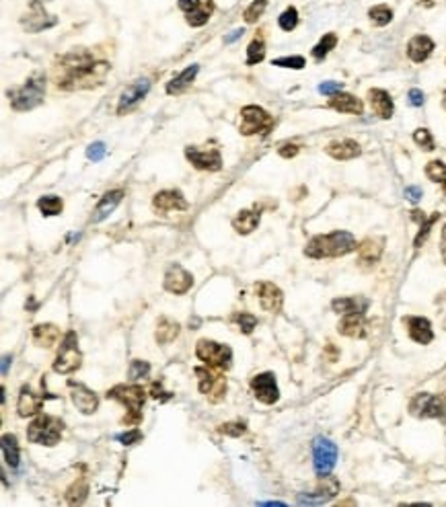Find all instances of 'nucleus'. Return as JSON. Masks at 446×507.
<instances>
[{
	"label": "nucleus",
	"mask_w": 446,
	"mask_h": 507,
	"mask_svg": "<svg viewBox=\"0 0 446 507\" xmlns=\"http://www.w3.org/2000/svg\"><path fill=\"white\" fill-rule=\"evenodd\" d=\"M109 72V64L95 62L89 52L79 50L60 60L56 66V85L64 90H79L90 88L103 83Z\"/></svg>",
	"instance_id": "f257e3e1"
},
{
	"label": "nucleus",
	"mask_w": 446,
	"mask_h": 507,
	"mask_svg": "<svg viewBox=\"0 0 446 507\" xmlns=\"http://www.w3.org/2000/svg\"><path fill=\"white\" fill-rule=\"evenodd\" d=\"M356 251V238L346 230H335L329 234H317L309 241L304 255L311 259H329V257H344Z\"/></svg>",
	"instance_id": "f03ea898"
},
{
	"label": "nucleus",
	"mask_w": 446,
	"mask_h": 507,
	"mask_svg": "<svg viewBox=\"0 0 446 507\" xmlns=\"http://www.w3.org/2000/svg\"><path fill=\"white\" fill-rule=\"evenodd\" d=\"M43 97H46V76L43 74H35L23 86L8 90L11 107L15 111H31V109H35L37 105L43 103Z\"/></svg>",
	"instance_id": "7ed1b4c3"
},
{
	"label": "nucleus",
	"mask_w": 446,
	"mask_h": 507,
	"mask_svg": "<svg viewBox=\"0 0 446 507\" xmlns=\"http://www.w3.org/2000/svg\"><path fill=\"white\" fill-rule=\"evenodd\" d=\"M109 398L114 400H119L126 409H128V415L121 419L123 425H138L142 421V405L147 400V393L142 386L138 384H119V386H114L109 393H107Z\"/></svg>",
	"instance_id": "20e7f679"
},
{
	"label": "nucleus",
	"mask_w": 446,
	"mask_h": 507,
	"mask_svg": "<svg viewBox=\"0 0 446 507\" xmlns=\"http://www.w3.org/2000/svg\"><path fill=\"white\" fill-rule=\"evenodd\" d=\"M62 429H64V423L60 421L58 417L39 415L27 427V440L31 444H39V446H56L62 438Z\"/></svg>",
	"instance_id": "39448f33"
},
{
	"label": "nucleus",
	"mask_w": 446,
	"mask_h": 507,
	"mask_svg": "<svg viewBox=\"0 0 446 507\" xmlns=\"http://www.w3.org/2000/svg\"><path fill=\"white\" fill-rule=\"evenodd\" d=\"M196 356L206 364V366L214 367V370H229L233 364V349L224 343L218 341H210V339H202L196 345Z\"/></svg>",
	"instance_id": "423d86ee"
},
{
	"label": "nucleus",
	"mask_w": 446,
	"mask_h": 507,
	"mask_svg": "<svg viewBox=\"0 0 446 507\" xmlns=\"http://www.w3.org/2000/svg\"><path fill=\"white\" fill-rule=\"evenodd\" d=\"M198 376V388L200 393L208 398L210 403H220L227 396V378L220 374L222 370L214 367H196L194 370Z\"/></svg>",
	"instance_id": "0eeeda50"
},
{
	"label": "nucleus",
	"mask_w": 446,
	"mask_h": 507,
	"mask_svg": "<svg viewBox=\"0 0 446 507\" xmlns=\"http://www.w3.org/2000/svg\"><path fill=\"white\" fill-rule=\"evenodd\" d=\"M83 364V353L79 349V339L74 331H68L66 337L62 339L56 362H54V372L58 374H72Z\"/></svg>",
	"instance_id": "6e6552de"
},
{
	"label": "nucleus",
	"mask_w": 446,
	"mask_h": 507,
	"mask_svg": "<svg viewBox=\"0 0 446 507\" xmlns=\"http://www.w3.org/2000/svg\"><path fill=\"white\" fill-rule=\"evenodd\" d=\"M273 128V119L266 109L257 105H247L241 109V123L238 130L243 136H253V134H269Z\"/></svg>",
	"instance_id": "1a4fd4ad"
},
{
	"label": "nucleus",
	"mask_w": 446,
	"mask_h": 507,
	"mask_svg": "<svg viewBox=\"0 0 446 507\" xmlns=\"http://www.w3.org/2000/svg\"><path fill=\"white\" fill-rule=\"evenodd\" d=\"M337 462V446L327 440V438H317L313 442V464H315V473L319 477H327L331 475L333 466Z\"/></svg>",
	"instance_id": "9d476101"
},
{
	"label": "nucleus",
	"mask_w": 446,
	"mask_h": 507,
	"mask_svg": "<svg viewBox=\"0 0 446 507\" xmlns=\"http://www.w3.org/2000/svg\"><path fill=\"white\" fill-rule=\"evenodd\" d=\"M445 400L440 396L428 395V393H419L410 403V413L419 419H438V417H445Z\"/></svg>",
	"instance_id": "9b49d317"
},
{
	"label": "nucleus",
	"mask_w": 446,
	"mask_h": 507,
	"mask_svg": "<svg viewBox=\"0 0 446 507\" xmlns=\"http://www.w3.org/2000/svg\"><path fill=\"white\" fill-rule=\"evenodd\" d=\"M179 8L191 27H204L214 13V0H179Z\"/></svg>",
	"instance_id": "f8f14e48"
},
{
	"label": "nucleus",
	"mask_w": 446,
	"mask_h": 507,
	"mask_svg": "<svg viewBox=\"0 0 446 507\" xmlns=\"http://www.w3.org/2000/svg\"><path fill=\"white\" fill-rule=\"evenodd\" d=\"M185 158L200 170H220L222 167V156L216 148L210 150H200L196 146L185 148Z\"/></svg>",
	"instance_id": "ddd939ff"
},
{
	"label": "nucleus",
	"mask_w": 446,
	"mask_h": 507,
	"mask_svg": "<svg viewBox=\"0 0 446 507\" xmlns=\"http://www.w3.org/2000/svg\"><path fill=\"white\" fill-rule=\"evenodd\" d=\"M251 391L253 396L264 403V405H273L278 398H280V391H278V384H276V376L271 372H264L259 376H255L251 380Z\"/></svg>",
	"instance_id": "4468645a"
},
{
	"label": "nucleus",
	"mask_w": 446,
	"mask_h": 507,
	"mask_svg": "<svg viewBox=\"0 0 446 507\" xmlns=\"http://www.w3.org/2000/svg\"><path fill=\"white\" fill-rule=\"evenodd\" d=\"M68 388H70V398L74 403V407L83 413V415H93L99 407V396L95 395L90 388H87L81 382L68 380Z\"/></svg>",
	"instance_id": "2eb2a0df"
},
{
	"label": "nucleus",
	"mask_w": 446,
	"mask_h": 507,
	"mask_svg": "<svg viewBox=\"0 0 446 507\" xmlns=\"http://www.w3.org/2000/svg\"><path fill=\"white\" fill-rule=\"evenodd\" d=\"M58 19L46 13V0H33L27 19H23V25L29 33H39L43 29L54 27Z\"/></svg>",
	"instance_id": "dca6fc26"
},
{
	"label": "nucleus",
	"mask_w": 446,
	"mask_h": 507,
	"mask_svg": "<svg viewBox=\"0 0 446 507\" xmlns=\"http://www.w3.org/2000/svg\"><path fill=\"white\" fill-rule=\"evenodd\" d=\"M150 90V81L149 79H140V81H134L130 86H126V90L121 93L118 103V113L123 115V113L132 111Z\"/></svg>",
	"instance_id": "f3484780"
},
{
	"label": "nucleus",
	"mask_w": 446,
	"mask_h": 507,
	"mask_svg": "<svg viewBox=\"0 0 446 507\" xmlns=\"http://www.w3.org/2000/svg\"><path fill=\"white\" fill-rule=\"evenodd\" d=\"M255 294L259 298V304L266 312H280L284 304V294L282 290L271 282L255 283Z\"/></svg>",
	"instance_id": "a211bd4d"
},
{
	"label": "nucleus",
	"mask_w": 446,
	"mask_h": 507,
	"mask_svg": "<svg viewBox=\"0 0 446 507\" xmlns=\"http://www.w3.org/2000/svg\"><path fill=\"white\" fill-rule=\"evenodd\" d=\"M194 285V276L189 271H185L181 265H171L165 273V290L181 296V294H187L189 288Z\"/></svg>",
	"instance_id": "6ab92c4d"
},
{
	"label": "nucleus",
	"mask_w": 446,
	"mask_h": 507,
	"mask_svg": "<svg viewBox=\"0 0 446 507\" xmlns=\"http://www.w3.org/2000/svg\"><path fill=\"white\" fill-rule=\"evenodd\" d=\"M46 398H56V396L35 395L29 386H23V388H21V395H19V400H17V411H19V415H21V417H31V415L39 413Z\"/></svg>",
	"instance_id": "aec40b11"
},
{
	"label": "nucleus",
	"mask_w": 446,
	"mask_h": 507,
	"mask_svg": "<svg viewBox=\"0 0 446 507\" xmlns=\"http://www.w3.org/2000/svg\"><path fill=\"white\" fill-rule=\"evenodd\" d=\"M403 323L407 325V333L410 337L414 339L416 343L419 345H428L432 339H434V333H432V323L424 316H405Z\"/></svg>",
	"instance_id": "412c9836"
},
{
	"label": "nucleus",
	"mask_w": 446,
	"mask_h": 507,
	"mask_svg": "<svg viewBox=\"0 0 446 507\" xmlns=\"http://www.w3.org/2000/svg\"><path fill=\"white\" fill-rule=\"evenodd\" d=\"M154 210L158 212H173V210H187V201L183 198V194L177 189H167L156 194L152 199Z\"/></svg>",
	"instance_id": "4be33fe9"
},
{
	"label": "nucleus",
	"mask_w": 446,
	"mask_h": 507,
	"mask_svg": "<svg viewBox=\"0 0 446 507\" xmlns=\"http://www.w3.org/2000/svg\"><path fill=\"white\" fill-rule=\"evenodd\" d=\"M368 101H370V107H372V111L377 113L379 117H383V119H388V117H393V99H391V95H388L387 90H383V88H370L368 90Z\"/></svg>",
	"instance_id": "5701e85b"
},
{
	"label": "nucleus",
	"mask_w": 446,
	"mask_h": 507,
	"mask_svg": "<svg viewBox=\"0 0 446 507\" xmlns=\"http://www.w3.org/2000/svg\"><path fill=\"white\" fill-rule=\"evenodd\" d=\"M366 329V320H364V312H350V314H344L337 331L346 337H364V331Z\"/></svg>",
	"instance_id": "b1692460"
},
{
	"label": "nucleus",
	"mask_w": 446,
	"mask_h": 507,
	"mask_svg": "<svg viewBox=\"0 0 446 507\" xmlns=\"http://www.w3.org/2000/svg\"><path fill=\"white\" fill-rule=\"evenodd\" d=\"M123 198V191L121 189H114V191H107L101 201L97 203L95 212H93V222H103L116 208L119 205V201Z\"/></svg>",
	"instance_id": "393cba45"
},
{
	"label": "nucleus",
	"mask_w": 446,
	"mask_h": 507,
	"mask_svg": "<svg viewBox=\"0 0 446 507\" xmlns=\"http://www.w3.org/2000/svg\"><path fill=\"white\" fill-rule=\"evenodd\" d=\"M329 107L339 113H354V115H362V111H364L362 101L358 97H354V95H348V93L333 95L331 101H329Z\"/></svg>",
	"instance_id": "a878e982"
},
{
	"label": "nucleus",
	"mask_w": 446,
	"mask_h": 507,
	"mask_svg": "<svg viewBox=\"0 0 446 507\" xmlns=\"http://www.w3.org/2000/svg\"><path fill=\"white\" fill-rule=\"evenodd\" d=\"M432 50H434V41L428 37V35H416L410 43H407V56L412 62H424V60H428L430 54H432Z\"/></svg>",
	"instance_id": "bb28decb"
},
{
	"label": "nucleus",
	"mask_w": 446,
	"mask_h": 507,
	"mask_svg": "<svg viewBox=\"0 0 446 507\" xmlns=\"http://www.w3.org/2000/svg\"><path fill=\"white\" fill-rule=\"evenodd\" d=\"M360 144L354 140H339V142H331L327 146V154L333 156L335 161H352L360 156Z\"/></svg>",
	"instance_id": "cd10ccee"
},
{
	"label": "nucleus",
	"mask_w": 446,
	"mask_h": 507,
	"mask_svg": "<svg viewBox=\"0 0 446 507\" xmlns=\"http://www.w3.org/2000/svg\"><path fill=\"white\" fill-rule=\"evenodd\" d=\"M383 238H366L360 247H358V253H360V261L366 263V265H372L381 259L383 255Z\"/></svg>",
	"instance_id": "c85d7f7f"
},
{
	"label": "nucleus",
	"mask_w": 446,
	"mask_h": 507,
	"mask_svg": "<svg viewBox=\"0 0 446 507\" xmlns=\"http://www.w3.org/2000/svg\"><path fill=\"white\" fill-rule=\"evenodd\" d=\"M58 339H60V331L58 327H54V325H37V327L33 329V341H35L39 347L50 349V347L56 345Z\"/></svg>",
	"instance_id": "c756f323"
},
{
	"label": "nucleus",
	"mask_w": 446,
	"mask_h": 507,
	"mask_svg": "<svg viewBox=\"0 0 446 507\" xmlns=\"http://www.w3.org/2000/svg\"><path fill=\"white\" fill-rule=\"evenodd\" d=\"M198 70H200V66L198 64H191L189 68H185L183 72H179L177 76L167 85V93L169 95H177L181 90H185L187 86L194 83V79H196V74H198Z\"/></svg>",
	"instance_id": "7c9ffc66"
},
{
	"label": "nucleus",
	"mask_w": 446,
	"mask_h": 507,
	"mask_svg": "<svg viewBox=\"0 0 446 507\" xmlns=\"http://www.w3.org/2000/svg\"><path fill=\"white\" fill-rule=\"evenodd\" d=\"M179 335V323L171 320V318H161L158 320V327H156V333H154V339L158 345H167L171 341H175Z\"/></svg>",
	"instance_id": "2f4dec72"
},
{
	"label": "nucleus",
	"mask_w": 446,
	"mask_h": 507,
	"mask_svg": "<svg viewBox=\"0 0 446 507\" xmlns=\"http://www.w3.org/2000/svg\"><path fill=\"white\" fill-rule=\"evenodd\" d=\"M259 224V212H251V210H243L238 212L237 218L233 220V228L237 230L238 234H249L253 232Z\"/></svg>",
	"instance_id": "473e14b6"
},
{
	"label": "nucleus",
	"mask_w": 446,
	"mask_h": 507,
	"mask_svg": "<svg viewBox=\"0 0 446 507\" xmlns=\"http://www.w3.org/2000/svg\"><path fill=\"white\" fill-rule=\"evenodd\" d=\"M331 309L339 314H350V312H364L368 309V300L364 298H335L331 302Z\"/></svg>",
	"instance_id": "72a5a7b5"
},
{
	"label": "nucleus",
	"mask_w": 446,
	"mask_h": 507,
	"mask_svg": "<svg viewBox=\"0 0 446 507\" xmlns=\"http://www.w3.org/2000/svg\"><path fill=\"white\" fill-rule=\"evenodd\" d=\"M2 456H4V462L11 466V468H17L19 466V444H17V438L11 435V433H4L2 435Z\"/></svg>",
	"instance_id": "f704fd0d"
},
{
	"label": "nucleus",
	"mask_w": 446,
	"mask_h": 507,
	"mask_svg": "<svg viewBox=\"0 0 446 507\" xmlns=\"http://www.w3.org/2000/svg\"><path fill=\"white\" fill-rule=\"evenodd\" d=\"M37 208L43 216H58L64 203L58 196H43V198L37 199Z\"/></svg>",
	"instance_id": "c9c22d12"
},
{
	"label": "nucleus",
	"mask_w": 446,
	"mask_h": 507,
	"mask_svg": "<svg viewBox=\"0 0 446 507\" xmlns=\"http://www.w3.org/2000/svg\"><path fill=\"white\" fill-rule=\"evenodd\" d=\"M368 15H370V21L377 25V27H385L391 23V19H393V11L388 8L387 4H377V6H372L370 11H368Z\"/></svg>",
	"instance_id": "e433bc0d"
},
{
	"label": "nucleus",
	"mask_w": 446,
	"mask_h": 507,
	"mask_svg": "<svg viewBox=\"0 0 446 507\" xmlns=\"http://www.w3.org/2000/svg\"><path fill=\"white\" fill-rule=\"evenodd\" d=\"M264 58H266V46H264V41H262V39H253V41L249 43V48H247V64H249V66H255V64H259Z\"/></svg>",
	"instance_id": "4c0bfd02"
},
{
	"label": "nucleus",
	"mask_w": 446,
	"mask_h": 507,
	"mask_svg": "<svg viewBox=\"0 0 446 507\" xmlns=\"http://www.w3.org/2000/svg\"><path fill=\"white\" fill-rule=\"evenodd\" d=\"M335 43H337V37L333 35V33H327V35H323L321 37V41L313 48V56L315 60H323V58L327 56L329 52L335 48Z\"/></svg>",
	"instance_id": "58836bf2"
},
{
	"label": "nucleus",
	"mask_w": 446,
	"mask_h": 507,
	"mask_svg": "<svg viewBox=\"0 0 446 507\" xmlns=\"http://www.w3.org/2000/svg\"><path fill=\"white\" fill-rule=\"evenodd\" d=\"M266 6H268V0H253L249 6H247V11H245V21L247 23H255L262 15H264V11H266Z\"/></svg>",
	"instance_id": "ea45409f"
},
{
	"label": "nucleus",
	"mask_w": 446,
	"mask_h": 507,
	"mask_svg": "<svg viewBox=\"0 0 446 507\" xmlns=\"http://www.w3.org/2000/svg\"><path fill=\"white\" fill-rule=\"evenodd\" d=\"M426 175H428L430 181L442 183L446 179V165L442 161H432V163H428V167H426Z\"/></svg>",
	"instance_id": "a19ab883"
},
{
	"label": "nucleus",
	"mask_w": 446,
	"mask_h": 507,
	"mask_svg": "<svg viewBox=\"0 0 446 507\" xmlns=\"http://www.w3.org/2000/svg\"><path fill=\"white\" fill-rule=\"evenodd\" d=\"M278 23H280V29H284V31H292V29L298 25V11L295 6H290V8H286L282 15H280V19H278Z\"/></svg>",
	"instance_id": "79ce46f5"
},
{
	"label": "nucleus",
	"mask_w": 446,
	"mask_h": 507,
	"mask_svg": "<svg viewBox=\"0 0 446 507\" xmlns=\"http://www.w3.org/2000/svg\"><path fill=\"white\" fill-rule=\"evenodd\" d=\"M150 374V364L144 360H134L130 364V380L132 382H138L140 378H147Z\"/></svg>",
	"instance_id": "37998d69"
},
{
	"label": "nucleus",
	"mask_w": 446,
	"mask_h": 507,
	"mask_svg": "<svg viewBox=\"0 0 446 507\" xmlns=\"http://www.w3.org/2000/svg\"><path fill=\"white\" fill-rule=\"evenodd\" d=\"M235 320H237V325L241 327V331H243L245 335L253 333V329H255V325H257V318H255L253 314H249V312H241V314L235 316Z\"/></svg>",
	"instance_id": "c03bdc74"
},
{
	"label": "nucleus",
	"mask_w": 446,
	"mask_h": 507,
	"mask_svg": "<svg viewBox=\"0 0 446 507\" xmlns=\"http://www.w3.org/2000/svg\"><path fill=\"white\" fill-rule=\"evenodd\" d=\"M218 431L222 433V435H231V438H241L245 431H247V425L245 423H238V421H233V423H222L220 427H218Z\"/></svg>",
	"instance_id": "a18cd8bd"
},
{
	"label": "nucleus",
	"mask_w": 446,
	"mask_h": 507,
	"mask_svg": "<svg viewBox=\"0 0 446 507\" xmlns=\"http://www.w3.org/2000/svg\"><path fill=\"white\" fill-rule=\"evenodd\" d=\"M273 66H282V68H295V70H300L304 68V58L302 56H286V58H278L271 62Z\"/></svg>",
	"instance_id": "49530a36"
},
{
	"label": "nucleus",
	"mask_w": 446,
	"mask_h": 507,
	"mask_svg": "<svg viewBox=\"0 0 446 507\" xmlns=\"http://www.w3.org/2000/svg\"><path fill=\"white\" fill-rule=\"evenodd\" d=\"M414 140H416L417 146H421L424 150H434V138H432V134L428 132V130H424V128H419L414 132Z\"/></svg>",
	"instance_id": "de8ad7c7"
},
{
	"label": "nucleus",
	"mask_w": 446,
	"mask_h": 507,
	"mask_svg": "<svg viewBox=\"0 0 446 507\" xmlns=\"http://www.w3.org/2000/svg\"><path fill=\"white\" fill-rule=\"evenodd\" d=\"M105 154H107V148H105V144H103V142H95V144H90L89 148H87V158L93 161V163L103 161V158H105Z\"/></svg>",
	"instance_id": "09e8293b"
},
{
	"label": "nucleus",
	"mask_w": 446,
	"mask_h": 507,
	"mask_svg": "<svg viewBox=\"0 0 446 507\" xmlns=\"http://www.w3.org/2000/svg\"><path fill=\"white\" fill-rule=\"evenodd\" d=\"M140 438H142V431H140V429H136V427H134V429H130V431H123V433H118V435H116V440L121 442L123 446H132V444H136Z\"/></svg>",
	"instance_id": "8fccbe9b"
},
{
	"label": "nucleus",
	"mask_w": 446,
	"mask_h": 507,
	"mask_svg": "<svg viewBox=\"0 0 446 507\" xmlns=\"http://www.w3.org/2000/svg\"><path fill=\"white\" fill-rule=\"evenodd\" d=\"M438 216H440V214H432V218H430V220H424V224H421V230H419V234L416 236V247H419V245L424 243V238H426V236L430 234V228H432V224H434V222L438 220Z\"/></svg>",
	"instance_id": "3c124183"
},
{
	"label": "nucleus",
	"mask_w": 446,
	"mask_h": 507,
	"mask_svg": "<svg viewBox=\"0 0 446 507\" xmlns=\"http://www.w3.org/2000/svg\"><path fill=\"white\" fill-rule=\"evenodd\" d=\"M344 90V85L342 83H333V81H327V83H321L319 85V93L321 95H337V93H342Z\"/></svg>",
	"instance_id": "603ef678"
},
{
	"label": "nucleus",
	"mask_w": 446,
	"mask_h": 507,
	"mask_svg": "<svg viewBox=\"0 0 446 507\" xmlns=\"http://www.w3.org/2000/svg\"><path fill=\"white\" fill-rule=\"evenodd\" d=\"M150 393H152V396H154L156 400H169V398L173 396V393H165V391H163V384H161V382H154V384L150 386Z\"/></svg>",
	"instance_id": "864d4df0"
},
{
	"label": "nucleus",
	"mask_w": 446,
	"mask_h": 507,
	"mask_svg": "<svg viewBox=\"0 0 446 507\" xmlns=\"http://www.w3.org/2000/svg\"><path fill=\"white\" fill-rule=\"evenodd\" d=\"M280 156H284V158H292V156H297L298 154V146L297 144H284V146H280Z\"/></svg>",
	"instance_id": "5fc2aeb1"
},
{
	"label": "nucleus",
	"mask_w": 446,
	"mask_h": 507,
	"mask_svg": "<svg viewBox=\"0 0 446 507\" xmlns=\"http://www.w3.org/2000/svg\"><path fill=\"white\" fill-rule=\"evenodd\" d=\"M407 97H410V103H412L414 107H421V105H424V93H421L419 88H412Z\"/></svg>",
	"instance_id": "6e6d98bb"
},
{
	"label": "nucleus",
	"mask_w": 446,
	"mask_h": 507,
	"mask_svg": "<svg viewBox=\"0 0 446 507\" xmlns=\"http://www.w3.org/2000/svg\"><path fill=\"white\" fill-rule=\"evenodd\" d=\"M405 198L416 203V201H419V198H421V189H419V187H407V189H405Z\"/></svg>",
	"instance_id": "4d7b16f0"
},
{
	"label": "nucleus",
	"mask_w": 446,
	"mask_h": 507,
	"mask_svg": "<svg viewBox=\"0 0 446 507\" xmlns=\"http://www.w3.org/2000/svg\"><path fill=\"white\" fill-rule=\"evenodd\" d=\"M243 29H235V31H231V35H227L224 37V43H233V41H237L238 37H243Z\"/></svg>",
	"instance_id": "13d9d810"
},
{
	"label": "nucleus",
	"mask_w": 446,
	"mask_h": 507,
	"mask_svg": "<svg viewBox=\"0 0 446 507\" xmlns=\"http://www.w3.org/2000/svg\"><path fill=\"white\" fill-rule=\"evenodd\" d=\"M440 251H442V259L446 263V224L442 226V236H440Z\"/></svg>",
	"instance_id": "bf43d9fd"
},
{
	"label": "nucleus",
	"mask_w": 446,
	"mask_h": 507,
	"mask_svg": "<svg viewBox=\"0 0 446 507\" xmlns=\"http://www.w3.org/2000/svg\"><path fill=\"white\" fill-rule=\"evenodd\" d=\"M13 360L6 356V358H2V374H6V370H8V364H11Z\"/></svg>",
	"instance_id": "052dcab7"
},
{
	"label": "nucleus",
	"mask_w": 446,
	"mask_h": 507,
	"mask_svg": "<svg viewBox=\"0 0 446 507\" xmlns=\"http://www.w3.org/2000/svg\"><path fill=\"white\" fill-rule=\"evenodd\" d=\"M259 506H284L282 501H259Z\"/></svg>",
	"instance_id": "680f3d73"
},
{
	"label": "nucleus",
	"mask_w": 446,
	"mask_h": 507,
	"mask_svg": "<svg viewBox=\"0 0 446 507\" xmlns=\"http://www.w3.org/2000/svg\"><path fill=\"white\" fill-rule=\"evenodd\" d=\"M442 187H445V191H446V179H445V181H442Z\"/></svg>",
	"instance_id": "e2e57ef3"
},
{
	"label": "nucleus",
	"mask_w": 446,
	"mask_h": 507,
	"mask_svg": "<svg viewBox=\"0 0 446 507\" xmlns=\"http://www.w3.org/2000/svg\"><path fill=\"white\" fill-rule=\"evenodd\" d=\"M445 107H446V93H445Z\"/></svg>",
	"instance_id": "0e129e2a"
},
{
	"label": "nucleus",
	"mask_w": 446,
	"mask_h": 507,
	"mask_svg": "<svg viewBox=\"0 0 446 507\" xmlns=\"http://www.w3.org/2000/svg\"><path fill=\"white\" fill-rule=\"evenodd\" d=\"M424 2H430V0H424Z\"/></svg>",
	"instance_id": "69168bd1"
}]
</instances>
